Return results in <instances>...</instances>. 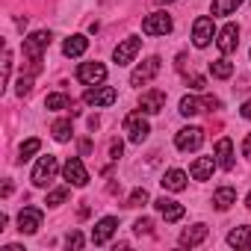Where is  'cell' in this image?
I'll list each match as a JSON object with an SVG mask.
<instances>
[{
	"label": "cell",
	"mask_w": 251,
	"mask_h": 251,
	"mask_svg": "<svg viewBox=\"0 0 251 251\" xmlns=\"http://www.w3.org/2000/svg\"><path fill=\"white\" fill-rule=\"evenodd\" d=\"M139 48H142V39H124V42L112 50V59H115L118 65H130V62L136 59Z\"/></svg>",
	"instance_id": "7c38bea8"
},
{
	"label": "cell",
	"mask_w": 251,
	"mask_h": 251,
	"mask_svg": "<svg viewBox=\"0 0 251 251\" xmlns=\"http://www.w3.org/2000/svg\"><path fill=\"white\" fill-rule=\"evenodd\" d=\"M186 86L198 92V89H204V77H201V74H192V77H186Z\"/></svg>",
	"instance_id": "d590c367"
},
{
	"label": "cell",
	"mask_w": 251,
	"mask_h": 251,
	"mask_svg": "<svg viewBox=\"0 0 251 251\" xmlns=\"http://www.w3.org/2000/svg\"><path fill=\"white\" fill-rule=\"evenodd\" d=\"M157 3H175V0H157Z\"/></svg>",
	"instance_id": "ee69618b"
},
{
	"label": "cell",
	"mask_w": 251,
	"mask_h": 251,
	"mask_svg": "<svg viewBox=\"0 0 251 251\" xmlns=\"http://www.w3.org/2000/svg\"><path fill=\"white\" fill-rule=\"evenodd\" d=\"M86 48H89V39L86 36H68L65 45H62V53L65 56H83Z\"/></svg>",
	"instance_id": "cb8c5ba5"
},
{
	"label": "cell",
	"mask_w": 251,
	"mask_h": 251,
	"mask_svg": "<svg viewBox=\"0 0 251 251\" xmlns=\"http://www.w3.org/2000/svg\"><path fill=\"white\" fill-rule=\"evenodd\" d=\"M201 109H204V100L195 98V95H186V98L180 100V115H186V118H189V115H198Z\"/></svg>",
	"instance_id": "484cf974"
},
{
	"label": "cell",
	"mask_w": 251,
	"mask_h": 251,
	"mask_svg": "<svg viewBox=\"0 0 251 251\" xmlns=\"http://www.w3.org/2000/svg\"><path fill=\"white\" fill-rule=\"evenodd\" d=\"M115 227H118V219H115V216L100 219V222L95 225V230H92V242H95V245H106L109 236L115 233Z\"/></svg>",
	"instance_id": "2e32d148"
},
{
	"label": "cell",
	"mask_w": 251,
	"mask_h": 251,
	"mask_svg": "<svg viewBox=\"0 0 251 251\" xmlns=\"http://www.w3.org/2000/svg\"><path fill=\"white\" fill-rule=\"evenodd\" d=\"M172 15L169 12H151L145 21H142V33L145 36H166V33H172Z\"/></svg>",
	"instance_id": "277c9868"
},
{
	"label": "cell",
	"mask_w": 251,
	"mask_h": 251,
	"mask_svg": "<svg viewBox=\"0 0 251 251\" xmlns=\"http://www.w3.org/2000/svg\"><path fill=\"white\" fill-rule=\"evenodd\" d=\"M216 166H219V163H216L213 157H198V160L189 166V175H192V180H207Z\"/></svg>",
	"instance_id": "ac0fdd59"
},
{
	"label": "cell",
	"mask_w": 251,
	"mask_h": 251,
	"mask_svg": "<svg viewBox=\"0 0 251 251\" xmlns=\"http://www.w3.org/2000/svg\"><path fill=\"white\" fill-rule=\"evenodd\" d=\"M50 133H53V139L56 142H68L71 139V121L68 118H59V121H53V127H50Z\"/></svg>",
	"instance_id": "d4e9b609"
},
{
	"label": "cell",
	"mask_w": 251,
	"mask_h": 251,
	"mask_svg": "<svg viewBox=\"0 0 251 251\" xmlns=\"http://www.w3.org/2000/svg\"><path fill=\"white\" fill-rule=\"evenodd\" d=\"M42 210L39 207H24L21 213H18V230L21 233H27V236H33L39 227H42Z\"/></svg>",
	"instance_id": "8fae6325"
},
{
	"label": "cell",
	"mask_w": 251,
	"mask_h": 251,
	"mask_svg": "<svg viewBox=\"0 0 251 251\" xmlns=\"http://www.w3.org/2000/svg\"><path fill=\"white\" fill-rule=\"evenodd\" d=\"M207 225H192V227H186L183 233H180V245L183 248H192V245H201L204 239H207Z\"/></svg>",
	"instance_id": "d6986e66"
},
{
	"label": "cell",
	"mask_w": 251,
	"mask_h": 251,
	"mask_svg": "<svg viewBox=\"0 0 251 251\" xmlns=\"http://www.w3.org/2000/svg\"><path fill=\"white\" fill-rule=\"evenodd\" d=\"M201 100H204V109H219V106H222V103H219V98H213V95H204Z\"/></svg>",
	"instance_id": "74e56055"
},
{
	"label": "cell",
	"mask_w": 251,
	"mask_h": 251,
	"mask_svg": "<svg viewBox=\"0 0 251 251\" xmlns=\"http://www.w3.org/2000/svg\"><path fill=\"white\" fill-rule=\"evenodd\" d=\"M175 145H177V151H198L204 145V130L201 127H183V130H177Z\"/></svg>",
	"instance_id": "ba28073f"
},
{
	"label": "cell",
	"mask_w": 251,
	"mask_h": 251,
	"mask_svg": "<svg viewBox=\"0 0 251 251\" xmlns=\"http://www.w3.org/2000/svg\"><path fill=\"white\" fill-rule=\"evenodd\" d=\"M242 154L251 160V133H248V136H245V142H242Z\"/></svg>",
	"instance_id": "f35d334b"
},
{
	"label": "cell",
	"mask_w": 251,
	"mask_h": 251,
	"mask_svg": "<svg viewBox=\"0 0 251 251\" xmlns=\"http://www.w3.org/2000/svg\"><path fill=\"white\" fill-rule=\"evenodd\" d=\"M80 151H83V154H89V151H92V142H89V139H86V142H80Z\"/></svg>",
	"instance_id": "b9f144b4"
},
{
	"label": "cell",
	"mask_w": 251,
	"mask_h": 251,
	"mask_svg": "<svg viewBox=\"0 0 251 251\" xmlns=\"http://www.w3.org/2000/svg\"><path fill=\"white\" fill-rule=\"evenodd\" d=\"M83 100L89 106H112L118 100V92L112 86H89L86 95H83Z\"/></svg>",
	"instance_id": "5b68a950"
},
{
	"label": "cell",
	"mask_w": 251,
	"mask_h": 251,
	"mask_svg": "<svg viewBox=\"0 0 251 251\" xmlns=\"http://www.w3.org/2000/svg\"><path fill=\"white\" fill-rule=\"evenodd\" d=\"M139 109L142 112H163L166 109V92H160V89H151V92H145L142 98H139Z\"/></svg>",
	"instance_id": "9a60e30c"
},
{
	"label": "cell",
	"mask_w": 251,
	"mask_h": 251,
	"mask_svg": "<svg viewBox=\"0 0 251 251\" xmlns=\"http://www.w3.org/2000/svg\"><path fill=\"white\" fill-rule=\"evenodd\" d=\"M213 36H216L213 18H207V15L195 18V24H192V42H195V48H207L213 42Z\"/></svg>",
	"instance_id": "9c48e42d"
},
{
	"label": "cell",
	"mask_w": 251,
	"mask_h": 251,
	"mask_svg": "<svg viewBox=\"0 0 251 251\" xmlns=\"http://www.w3.org/2000/svg\"><path fill=\"white\" fill-rule=\"evenodd\" d=\"M227 245L230 248H251V227L242 225V227H233L227 233Z\"/></svg>",
	"instance_id": "603a6c76"
},
{
	"label": "cell",
	"mask_w": 251,
	"mask_h": 251,
	"mask_svg": "<svg viewBox=\"0 0 251 251\" xmlns=\"http://www.w3.org/2000/svg\"><path fill=\"white\" fill-rule=\"evenodd\" d=\"M77 80L83 86H100L106 80V65L103 62H83L77 68Z\"/></svg>",
	"instance_id": "8992f818"
},
{
	"label": "cell",
	"mask_w": 251,
	"mask_h": 251,
	"mask_svg": "<svg viewBox=\"0 0 251 251\" xmlns=\"http://www.w3.org/2000/svg\"><path fill=\"white\" fill-rule=\"evenodd\" d=\"M210 71H213V77H219V80H227V77L233 74V65H230L227 59H216V62H210Z\"/></svg>",
	"instance_id": "83f0119b"
},
{
	"label": "cell",
	"mask_w": 251,
	"mask_h": 251,
	"mask_svg": "<svg viewBox=\"0 0 251 251\" xmlns=\"http://www.w3.org/2000/svg\"><path fill=\"white\" fill-rule=\"evenodd\" d=\"M216 163H219V169H225V172L233 169V145H230V139H219V142H216Z\"/></svg>",
	"instance_id": "e0dca14e"
},
{
	"label": "cell",
	"mask_w": 251,
	"mask_h": 251,
	"mask_svg": "<svg viewBox=\"0 0 251 251\" xmlns=\"http://www.w3.org/2000/svg\"><path fill=\"white\" fill-rule=\"evenodd\" d=\"M30 92H33V74H27V77H18L15 95H18V98H24V95H30Z\"/></svg>",
	"instance_id": "1f68e13d"
},
{
	"label": "cell",
	"mask_w": 251,
	"mask_h": 251,
	"mask_svg": "<svg viewBox=\"0 0 251 251\" xmlns=\"http://www.w3.org/2000/svg\"><path fill=\"white\" fill-rule=\"evenodd\" d=\"M213 204H216V210H230L233 204H236V189L233 186H219L216 192H213Z\"/></svg>",
	"instance_id": "7402d4cb"
},
{
	"label": "cell",
	"mask_w": 251,
	"mask_h": 251,
	"mask_svg": "<svg viewBox=\"0 0 251 251\" xmlns=\"http://www.w3.org/2000/svg\"><path fill=\"white\" fill-rule=\"evenodd\" d=\"M65 245H68V248H74V251H80V248H83V233H80V230H74V233H68V239H65Z\"/></svg>",
	"instance_id": "d6a6232c"
},
{
	"label": "cell",
	"mask_w": 251,
	"mask_h": 251,
	"mask_svg": "<svg viewBox=\"0 0 251 251\" xmlns=\"http://www.w3.org/2000/svg\"><path fill=\"white\" fill-rule=\"evenodd\" d=\"M50 33L48 30H36L30 39H24V56L33 62V68H30V74H39L42 71V53L50 48Z\"/></svg>",
	"instance_id": "6da1fadb"
},
{
	"label": "cell",
	"mask_w": 251,
	"mask_h": 251,
	"mask_svg": "<svg viewBox=\"0 0 251 251\" xmlns=\"http://www.w3.org/2000/svg\"><path fill=\"white\" fill-rule=\"evenodd\" d=\"M56 172H59V163H56L53 154L39 157V163H36V169H33V183H36L39 189H45V186L56 177Z\"/></svg>",
	"instance_id": "3957f363"
},
{
	"label": "cell",
	"mask_w": 251,
	"mask_h": 251,
	"mask_svg": "<svg viewBox=\"0 0 251 251\" xmlns=\"http://www.w3.org/2000/svg\"><path fill=\"white\" fill-rule=\"evenodd\" d=\"M9 71H12V50L6 48V53H3V86L9 83Z\"/></svg>",
	"instance_id": "836d02e7"
},
{
	"label": "cell",
	"mask_w": 251,
	"mask_h": 251,
	"mask_svg": "<svg viewBox=\"0 0 251 251\" xmlns=\"http://www.w3.org/2000/svg\"><path fill=\"white\" fill-rule=\"evenodd\" d=\"M68 195H71V189H68V186H59V189H53V192L48 195V201H45V204H48V207H59V204H65V201H68Z\"/></svg>",
	"instance_id": "f1b7e54d"
},
{
	"label": "cell",
	"mask_w": 251,
	"mask_h": 251,
	"mask_svg": "<svg viewBox=\"0 0 251 251\" xmlns=\"http://www.w3.org/2000/svg\"><path fill=\"white\" fill-rule=\"evenodd\" d=\"M121 151H124V145H121L118 139H112V145H109V160H118V157H121Z\"/></svg>",
	"instance_id": "8d00e7d4"
},
{
	"label": "cell",
	"mask_w": 251,
	"mask_h": 251,
	"mask_svg": "<svg viewBox=\"0 0 251 251\" xmlns=\"http://www.w3.org/2000/svg\"><path fill=\"white\" fill-rule=\"evenodd\" d=\"M45 106H48V109H65V112H71V118L80 112V109H74V100H71L68 95H62V92L48 95V98H45Z\"/></svg>",
	"instance_id": "ffe728a7"
},
{
	"label": "cell",
	"mask_w": 251,
	"mask_h": 251,
	"mask_svg": "<svg viewBox=\"0 0 251 251\" xmlns=\"http://www.w3.org/2000/svg\"><path fill=\"white\" fill-rule=\"evenodd\" d=\"M216 45H219V50H222V53H233V50H236V45H239V27H236V24H225V27L219 30Z\"/></svg>",
	"instance_id": "4fadbf2b"
},
{
	"label": "cell",
	"mask_w": 251,
	"mask_h": 251,
	"mask_svg": "<svg viewBox=\"0 0 251 251\" xmlns=\"http://www.w3.org/2000/svg\"><path fill=\"white\" fill-rule=\"evenodd\" d=\"M39 148H42V142H39V139H27V142L21 145V157H18V163H27L33 154H39Z\"/></svg>",
	"instance_id": "f546056e"
},
{
	"label": "cell",
	"mask_w": 251,
	"mask_h": 251,
	"mask_svg": "<svg viewBox=\"0 0 251 251\" xmlns=\"http://www.w3.org/2000/svg\"><path fill=\"white\" fill-rule=\"evenodd\" d=\"M239 115H242V118H251V100H245V103L239 106Z\"/></svg>",
	"instance_id": "ab89813d"
},
{
	"label": "cell",
	"mask_w": 251,
	"mask_h": 251,
	"mask_svg": "<svg viewBox=\"0 0 251 251\" xmlns=\"http://www.w3.org/2000/svg\"><path fill=\"white\" fill-rule=\"evenodd\" d=\"M163 189H169V192H183L186 189V172H180V169H172V172H166L163 175Z\"/></svg>",
	"instance_id": "44dd1931"
},
{
	"label": "cell",
	"mask_w": 251,
	"mask_h": 251,
	"mask_svg": "<svg viewBox=\"0 0 251 251\" xmlns=\"http://www.w3.org/2000/svg\"><path fill=\"white\" fill-rule=\"evenodd\" d=\"M154 207H157V213H160L166 222H180V219L186 216V210H183L177 201L166 198V195H163V198H157V201H154Z\"/></svg>",
	"instance_id": "5bb4252c"
},
{
	"label": "cell",
	"mask_w": 251,
	"mask_h": 251,
	"mask_svg": "<svg viewBox=\"0 0 251 251\" xmlns=\"http://www.w3.org/2000/svg\"><path fill=\"white\" fill-rule=\"evenodd\" d=\"M98 124H100V118H98V115H92V118H89V130H98Z\"/></svg>",
	"instance_id": "60d3db41"
},
{
	"label": "cell",
	"mask_w": 251,
	"mask_h": 251,
	"mask_svg": "<svg viewBox=\"0 0 251 251\" xmlns=\"http://www.w3.org/2000/svg\"><path fill=\"white\" fill-rule=\"evenodd\" d=\"M142 204H148V189H145V186L133 189L130 198H127V207H142Z\"/></svg>",
	"instance_id": "4dcf8cb0"
},
{
	"label": "cell",
	"mask_w": 251,
	"mask_h": 251,
	"mask_svg": "<svg viewBox=\"0 0 251 251\" xmlns=\"http://www.w3.org/2000/svg\"><path fill=\"white\" fill-rule=\"evenodd\" d=\"M62 177H65L71 186H86V183H89V172H86V166H83L80 157H71V160L62 166Z\"/></svg>",
	"instance_id": "30bf717a"
},
{
	"label": "cell",
	"mask_w": 251,
	"mask_h": 251,
	"mask_svg": "<svg viewBox=\"0 0 251 251\" xmlns=\"http://www.w3.org/2000/svg\"><path fill=\"white\" fill-rule=\"evenodd\" d=\"M245 207H251V192H248V198H245Z\"/></svg>",
	"instance_id": "7bdbcfd3"
},
{
	"label": "cell",
	"mask_w": 251,
	"mask_h": 251,
	"mask_svg": "<svg viewBox=\"0 0 251 251\" xmlns=\"http://www.w3.org/2000/svg\"><path fill=\"white\" fill-rule=\"evenodd\" d=\"M124 133H127V139L133 145H142L148 139V133H151V124L145 121L142 112H130L127 118H124Z\"/></svg>",
	"instance_id": "7a4b0ae2"
},
{
	"label": "cell",
	"mask_w": 251,
	"mask_h": 251,
	"mask_svg": "<svg viewBox=\"0 0 251 251\" xmlns=\"http://www.w3.org/2000/svg\"><path fill=\"white\" fill-rule=\"evenodd\" d=\"M245 0H213V15H233Z\"/></svg>",
	"instance_id": "4316f807"
},
{
	"label": "cell",
	"mask_w": 251,
	"mask_h": 251,
	"mask_svg": "<svg viewBox=\"0 0 251 251\" xmlns=\"http://www.w3.org/2000/svg\"><path fill=\"white\" fill-rule=\"evenodd\" d=\"M133 230H136V233H151V230H154V222H151V219H136Z\"/></svg>",
	"instance_id": "e575fe53"
},
{
	"label": "cell",
	"mask_w": 251,
	"mask_h": 251,
	"mask_svg": "<svg viewBox=\"0 0 251 251\" xmlns=\"http://www.w3.org/2000/svg\"><path fill=\"white\" fill-rule=\"evenodd\" d=\"M157 71H160V56H148L145 62H139V65L133 68L130 86H145V83H151V80L157 77Z\"/></svg>",
	"instance_id": "52a82bcc"
}]
</instances>
